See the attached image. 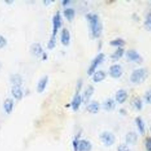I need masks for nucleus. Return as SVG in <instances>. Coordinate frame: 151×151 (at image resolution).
I'll return each instance as SVG.
<instances>
[{
  "instance_id": "nucleus-1",
  "label": "nucleus",
  "mask_w": 151,
  "mask_h": 151,
  "mask_svg": "<svg viewBox=\"0 0 151 151\" xmlns=\"http://www.w3.org/2000/svg\"><path fill=\"white\" fill-rule=\"evenodd\" d=\"M53 33L52 36L48 43V48L50 49H52L55 47L56 43V35L58 29L62 25L61 15L60 12L58 11L53 19Z\"/></svg>"
},
{
  "instance_id": "nucleus-2",
  "label": "nucleus",
  "mask_w": 151,
  "mask_h": 151,
  "mask_svg": "<svg viewBox=\"0 0 151 151\" xmlns=\"http://www.w3.org/2000/svg\"><path fill=\"white\" fill-rule=\"evenodd\" d=\"M87 18L89 22L92 35L96 38H98L100 36L102 30L98 16L96 14H89L87 15Z\"/></svg>"
},
{
  "instance_id": "nucleus-3",
  "label": "nucleus",
  "mask_w": 151,
  "mask_h": 151,
  "mask_svg": "<svg viewBox=\"0 0 151 151\" xmlns=\"http://www.w3.org/2000/svg\"><path fill=\"white\" fill-rule=\"evenodd\" d=\"M147 72L145 69H139L134 71L131 76V81L135 83H141L144 81L147 76Z\"/></svg>"
},
{
  "instance_id": "nucleus-4",
  "label": "nucleus",
  "mask_w": 151,
  "mask_h": 151,
  "mask_svg": "<svg viewBox=\"0 0 151 151\" xmlns=\"http://www.w3.org/2000/svg\"><path fill=\"white\" fill-rule=\"evenodd\" d=\"M100 138L103 143L107 147L112 146L115 143V137L114 135L108 131L102 133L100 135Z\"/></svg>"
},
{
  "instance_id": "nucleus-5",
  "label": "nucleus",
  "mask_w": 151,
  "mask_h": 151,
  "mask_svg": "<svg viewBox=\"0 0 151 151\" xmlns=\"http://www.w3.org/2000/svg\"><path fill=\"white\" fill-rule=\"evenodd\" d=\"M105 55L103 53H99L93 59L91 62V64L88 70V74L89 75H91L96 71V69L99 65L103 62L104 59Z\"/></svg>"
},
{
  "instance_id": "nucleus-6",
  "label": "nucleus",
  "mask_w": 151,
  "mask_h": 151,
  "mask_svg": "<svg viewBox=\"0 0 151 151\" xmlns=\"http://www.w3.org/2000/svg\"><path fill=\"white\" fill-rule=\"evenodd\" d=\"M92 145L88 141L81 140L77 141L75 151H91Z\"/></svg>"
},
{
  "instance_id": "nucleus-7",
  "label": "nucleus",
  "mask_w": 151,
  "mask_h": 151,
  "mask_svg": "<svg viewBox=\"0 0 151 151\" xmlns=\"http://www.w3.org/2000/svg\"><path fill=\"white\" fill-rule=\"evenodd\" d=\"M110 75L113 78H119L122 74V70L120 66L114 65L110 67L109 69Z\"/></svg>"
},
{
  "instance_id": "nucleus-8",
  "label": "nucleus",
  "mask_w": 151,
  "mask_h": 151,
  "mask_svg": "<svg viewBox=\"0 0 151 151\" xmlns=\"http://www.w3.org/2000/svg\"><path fill=\"white\" fill-rule=\"evenodd\" d=\"M94 88L92 86H89L87 89L85 90L82 97V101L83 103L86 104L89 101L91 96L94 93Z\"/></svg>"
},
{
  "instance_id": "nucleus-9",
  "label": "nucleus",
  "mask_w": 151,
  "mask_h": 151,
  "mask_svg": "<svg viewBox=\"0 0 151 151\" xmlns=\"http://www.w3.org/2000/svg\"><path fill=\"white\" fill-rule=\"evenodd\" d=\"M138 137L136 133L134 132H130L127 134L126 137V142L130 145H134L137 142Z\"/></svg>"
},
{
  "instance_id": "nucleus-10",
  "label": "nucleus",
  "mask_w": 151,
  "mask_h": 151,
  "mask_svg": "<svg viewBox=\"0 0 151 151\" xmlns=\"http://www.w3.org/2000/svg\"><path fill=\"white\" fill-rule=\"evenodd\" d=\"M70 35L69 30L66 28H63L61 33V42L64 45L67 46L70 43Z\"/></svg>"
},
{
  "instance_id": "nucleus-11",
  "label": "nucleus",
  "mask_w": 151,
  "mask_h": 151,
  "mask_svg": "<svg viewBox=\"0 0 151 151\" xmlns=\"http://www.w3.org/2000/svg\"><path fill=\"white\" fill-rule=\"evenodd\" d=\"M4 109L7 114H10L12 113L14 107V103L12 99L8 98L4 103Z\"/></svg>"
},
{
  "instance_id": "nucleus-12",
  "label": "nucleus",
  "mask_w": 151,
  "mask_h": 151,
  "mask_svg": "<svg viewBox=\"0 0 151 151\" xmlns=\"http://www.w3.org/2000/svg\"><path fill=\"white\" fill-rule=\"evenodd\" d=\"M116 100L118 103L122 104L125 102L127 98V94L123 90H119L116 94Z\"/></svg>"
},
{
  "instance_id": "nucleus-13",
  "label": "nucleus",
  "mask_w": 151,
  "mask_h": 151,
  "mask_svg": "<svg viewBox=\"0 0 151 151\" xmlns=\"http://www.w3.org/2000/svg\"><path fill=\"white\" fill-rule=\"evenodd\" d=\"M82 102V101L81 97L79 95V94H76L71 103L73 110L75 111H77L80 108Z\"/></svg>"
},
{
  "instance_id": "nucleus-14",
  "label": "nucleus",
  "mask_w": 151,
  "mask_h": 151,
  "mask_svg": "<svg viewBox=\"0 0 151 151\" xmlns=\"http://www.w3.org/2000/svg\"><path fill=\"white\" fill-rule=\"evenodd\" d=\"M48 81V77L47 76H45L40 81L37 86V91L39 93H41L44 91L47 84Z\"/></svg>"
},
{
  "instance_id": "nucleus-15",
  "label": "nucleus",
  "mask_w": 151,
  "mask_h": 151,
  "mask_svg": "<svg viewBox=\"0 0 151 151\" xmlns=\"http://www.w3.org/2000/svg\"><path fill=\"white\" fill-rule=\"evenodd\" d=\"M99 109V105L97 102L91 103L87 107V110L89 113L92 114H96L98 112Z\"/></svg>"
},
{
  "instance_id": "nucleus-16",
  "label": "nucleus",
  "mask_w": 151,
  "mask_h": 151,
  "mask_svg": "<svg viewBox=\"0 0 151 151\" xmlns=\"http://www.w3.org/2000/svg\"><path fill=\"white\" fill-rule=\"evenodd\" d=\"M115 102L112 99H108L104 102L103 106L104 109L107 111H111L115 108Z\"/></svg>"
},
{
  "instance_id": "nucleus-17",
  "label": "nucleus",
  "mask_w": 151,
  "mask_h": 151,
  "mask_svg": "<svg viewBox=\"0 0 151 151\" xmlns=\"http://www.w3.org/2000/svg\"><path fill=\"white\" fill-rule=\"evenodd\" d=\"M135 122L140 134L142 135L144 134L145 132V125L142 118L140 117H137L136 118Z\"/></svg>"
},
{
  "instance_id": "nucleus-18",
  "label": "nucleus",
  "mask_w": 151,
  "mask_h": 151,
  "mask_svg": "<svg viewBox=\"0 0 151 151\" xmlns=\"http://www.w3.org/2000/svg\"><path fill=\"white\" fill-rule=\"evenodd\" d=\"M12 93L14 97L18 100L21 99L23 96V93L19 86L15 85L14 86L12 90Z\"/></svg>"
},
{
  "instance_id": "nucleus-19",
  "label": "nucleus",
  "mask_w": 151,
  "mask_h": 151,
  "mask_svg": "<svg viewBox=\"0 0 151 151\" xmlns=\"http://www.w3.org/2000/svg\"><path fill=\"white\" fill-rule=\"evenodd\" d=\"M106 78V74L102 71H99L94 74L93 80L95 82H99L104 80Z\"/></svg>"
},
{
  "instance_id": "nucleus-20",
  "label": "nucleus",
  "mask_w": 151,
  "mask_h": 151,
  "mask_svg": "<svg viewBox=\"0 0 151 151\" xmlns=\"http://www.w3.org/2000/svg\"><path fill=\"white\" fill-rule=\"evenodd\" d=\"M127 56L128 58L131 61L137 62L140 59V56L135 51H129L127 52Z\"/></svg>"
},
{
  "instance_id": "nucleus-21",
  "label": "nucleus",
  "mask_w": 151,
  "mask_h": 151,
  "mask_svg": "<svg viewBox=\"0 0 151 151\" xmlns=\"http://www.w3.org/2000/svg\"><path fill=\"white\" fill-rule=\"evenodd\" d=\"M64 15L68 21H71L75 17V11L71 8L66 9L64 11Z\"/></svg>"
},
{
  "instance_id": "nucleus-22",
  "label": "nucleus",
  "mask_w": 151,
  "mask_h": 151,
  "mask_svg": "<svg viewBox=\"0 0 151 151\" xmlns=\"http://www.w3.org/2000/svg\"><path fill=\"white\" fill-rule=\"evenodd\" d=\"M32 52L36 56H40L42 52V49L39 43H34L31 47Z\"/></svg>"
},
{
  "instance_id": "nucleus-23",
  "label": "nucleus",
  "mask_w": 151,
  "mask_h": 151,
  "mask_svg": "<svg viewBox=\"0 0 151 151\" xmlns=\"http://www.w3.org/2000/svg\"><path fill=\"white\" fill-rule=\"evenodd\" d=\"M124 53V50L121 48H119L112 55L111 58L114 60H118L123 56Z\"/></svg>"
},
{
  "instance_id": "nucleus-24",
  "label": "nucleus",
  "mask_w": 151,
  "mask_h": 151,
  "mask_svg": "<svg viewBox=\"0 0 151 151\" xmlns=\"http://www.w3.org/2000/svg\"><path fill=\"white\" fill-rule=\"evenodd\" d=\"M133 104L134 107L137 110V111H141L142 108V100L138 98H134L133 102Z\"/></svg>"
},
{
  "instance_id": "nucleus-25",
  "label": "nucleus",
  "mask_w": 151,
  "mask_h": 151,
  "mask_svg": "<svg viewBox=\"0 0 151 151\" xmlns=\"http://www.w3.org/2000/svg\"><path fill=\"white\" fill-rule=\"evenodd\" d=\"M125 44V41L121 39H116L110 42V44L114 46H123Z\"/></svg>"
},
{
  "instance_id": "nucleus-26",
  "label": "nucleus",
  "mask_w": 151,
  "mask_h": 151,
  "mask_svg": "<svg viewBox=\"0 0 151 151\" xmlns=\"http://www.w3.org/2000/svg\"><path fill=\"white\" fill-rule=\"evenodd\" d=\"M145 147L148 151H151V137L146 138L145 142Z\"/></svg>"
},
{
  "instance_id": "nucleus-27",
  "label": "nucleus",
  "mask_w": 151,
  "mask_h": 151,
  "mask_svg": "<svg viewBox=\"0 0 151 151\" xmlns=\"http://www.w3.org/2000/svg\"><path fill=\"white\" fill-rule=\"evenodd\" d=\"M118 151H130L129 147L126 144H122L118 146Z\"/></svg>"
},
{
  "instance_id": "nucleus-28",
  "label": "nucleus",
  "mask_w": 151,
  "mask_h": 151,
  "mask_svg": "<svg viewBox=\"0 0 151 151\" xmlns=\"http://www.w3.org/2000/svg\"><path fill=\"white\" fill-rule=\"evenodd\" d=\"M145 99L147 103L151 104V90L148 91L145 94Z\"/></svg>"
},
{
  "instance_id": "nucleus-29",
  "label": "nucleus",
  "mask_w": 151,
  "mask_h": 151,
  "mask_svg": "<svg viewBox=\"0 0 151 151\" xmlns=\"http://www.w3.org/2000/svg\"><path fill=\"white\" fill-rule=\"evenodd\" d=\"M82 85V82L81 80H79L77 82V86H76V94H78L79 92H80L81 88Z\"/></svg>"
},
{
  "instance_id": "nucleus-30",
  "label": "nucleus",
  "mask_w": 151,
  "mask_h": 151,
  "mask_svg": "<svg viewBox=\"0 0 151 151\" xmlns=\"http://www.w3.org/2000/svg\"><path fill=\"white\" fill-rule=\"evenodd\" d=\"M6 44V40L2 36L0 35V48L4 47Z\"/></svg>"
},
{
  "instance_id": "nucleus-31",
  "label": "nucleus",
  "mask_w": 151,
  "mask_h": 151,
  "mask_svg": "<svg viewBox=\"0 0 151 151\" xmlns=\"http://www.w3.org/2000/svg\"><path fill=\"white\" fill-rule=\"evenodd\" d=\"M151 17L149 16V18L147 20V22H146V25L148 26V27L150 28L151 27Z\"/></svg>"
},
{
  "instance_id": "nucleus-32",
  "label": "nucleus",
  "mask_w": 151,
  "mask_h": 151,
  "mask_svg": "<svg viewBox=\"0 0 151 151\" xmlns=\"http://www.w3.org/2000/svg\"><path fill=\"white\" fill-rule=\"evenodd\" d=\"M68 2H69V1L64 0V1H63V4L64 5H66V4H68Z\"/></svg>"
},
{
  "instance_id": "nucleus-33",
  "label": "nucleus",
  "mask_w": 151,
  "mask_h": 151,
  "mask_svg": "<svg viewBox=\"0 0 151 151\" xmlns=\"http://www.w3.org/2000/svg\"><path fill=\"white\" fill-rule=\"evenodd\" d=\"M150 132L151 133V126H150Z\"/></svg>"
}]
</instances>
